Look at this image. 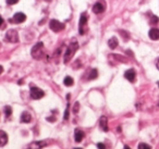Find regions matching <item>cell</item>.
<instances>
[{
  "label": "cell",
  "mask_w": 159,
  "mask_h": 149,
  "mask_svg": "<svg viewBox=\"0 0 159 149\" xmlns=\"http://www.w3.org/2000/svg\"><path fill=\"white\" fill-rule=\"evenodd\" d=\"M78 44L76 42H72L70 45H69V47L66 48V54H64V63H66V64L72 59V57L74 56L75 51L78 50Z\"/></svg>",
  "instance_id": "cell-1"
},
{
  "label": "cell",
  "mask_w": 159,
  "mask_h": 149,
  "mask_svg": "<svg viewBox=\"0 0 159 149\" xmlns=\"http://www.w3.org/2000/svg\"><path fill=\"white\" fill-rule=\"evenodd\" d=\"M32 57L36 59V60H40L42 58H43V54H44V44L42 42H37L35 46L32 48Z\"/></svg>",
  "instance_id": "cell-2"
},
{
  "label": "cell",
  "mask_w": 159,
  "mask_h": 149,
  "mask_svg": "<svg viewBox=\"0 0 159 149\" xmlns=\"http://www.w3.org/2000/svg\"><path fill=\"white\" fill-rule=\"evenodd\" d=\"M87 20H88L87 13H82L81 18H80V22H78V33H80L81 35H84L86 33Z\"/></svg>",
  "instance_id": "cell-3"
},
{
  "label": "cell",
  "mask_w": 159,
  "mask_h": 149,
  "mask_svg": "<svg viewBox=\"0 0 159 149\" xmlns=\"http://www.w3.org/2000/svg\"><path fill=\"white\" fill-rule=\"evenodd\" d=\"M6 40L9 42H19V35L16 30H9L6 33Z\"/></svg>",
  "instance_id": "cell-4"
},
{
  "label": "cell",
  "mask_w": 159,
  "mask_h": 149,
  "mask_svg": "<svg viewBox=\"0 0 159 149\" xmlns=\"http://www.w3.org/2000/svg\"><path fill=\"white\" fill-rule=\"evenodd\" d=\"M49 27H50L51 31L57 33V32H60L62 31V30H64V24L61 23L58 20H51L50 23H49Z\"/></svg>",
  "instance_id": "cell-5"
},
{
  "label": "cell",
  "mask_w": 159,
  "mask_h": 149,
  "mask_svg": "<svg viewBox=\"0 0 159 149\" xmlns=\"http://www.w3.org/2000/svg\"><path fill=\"white\" fill-rule=\"evenodd\" d=\"M44 95H45V93H44L40 88L36 87V86H32L31 87V97L33 99L38 100L40 99V98H43Z\"/></svg>",
  "instance_id": "cell-6"
},
{
  "label": "cell",
  "mask_w": 159,
  "mask_h": 149,
  "mask_svg": "<svg viewBox=\"0 0 159 149\" xmlns=\"http://www.w3.org/2000/svg\"><path fill=\"white\" fill-rule=\"evenodd\" d=\"M106 10V2L105 1H98L94 4L93 7V12L96 13V14H99V13H102V12Z\"/></svg>",
  "instance_id": "cell-7"
},
{
  "label": "cell",
  "mask_w": 159,
  "mask_h": 149,
  "mask_svg": "<svg viewBox=\"0 0 159 149\" xmlns=\"http://www.w3.org/2000/svg\"><path fill=\"white\" fill-rule=\"evenodd\" d=\"M26 20V16L24 14V13H22V12H18V13H16L14 16H13V18H12L10 21L11 22H14V23H23L24 21Z\"/></svg>",
  "instance_id": "cell-8"
},
{
  "label": "cell",
  "mask_w": 159,
  "mask_h": 149,
  "mask_svg": "<svg viewBox=\"0 0 159 149\" xmlns=\"http://www.w3.org/2000/svg\"><path fill=\"white\" fill-rule=\"evenodd\" d=\"M47 146V141H34V143H32L30 144V146L27 147V149H42L43 147Z\"/></svg>",
  "instance_id": "cell-9"
},
{
  "label": "cell",
  "mask_w": 159,
  "mask_h": 149,
  "mask_svg": "<svg viewBox=\"0 0 159 149\" xmlns=\"http://www.w3.org/2000/svg\"><path fill=\"white\" fill-rule=\"evenodd\" d=\"M124 77H125L128 81H130V82H132L133 83L136 78V72L133 69L128 70V71H125V73H124Z\"/></svg>",
  "instance_id": "cell-10"
},
{
  "label": "cell",
  "mask_w": 159,
  "mask_h": 149,
  "mask_svg": "<svg viewBox=\"0 0 159 149\" xmlns=\"http://www.w3.org/2000/svg\"><path fill=\"white\" fill-rule=\"evenodd\" d=\"M8 143V135L4 131H0V147H4Z\"/></svg>",
  "instance_id": "cell-11"
},
{
  "label": "cell",
  "mask_w": 159,
  "mask_h": 149,
  "mask_svg": "<svg viewBox=\"0 0 159 149\" xmlns=\"http://www.w3.org/2000/svg\"><path fill=\"white\" fill-rule=\"evenodd\" d=\"M149 38L153 39V40H158L159 39V30L158 28H151L149 31Z\"/></svg>",
  "instance_id": "cell-12"
},
{
  "label": "cell",
  "mask_w": 159,
  "mask_h": 149,
  "mask_svg": "<svg viewBox=\"0 0 159 149\" xmlns=\"http://www.w3.org/2000/svg\"><path fill=\"white\" fill-rule=\"evenodd\" d=\"M99 125H100V129L102 131L107 132L108 131V120L106 117H101L100 120H99Z\"/></svg>",
  "instance_id": "cell-13"
},
{
  "label": "cell",
  "mask_w": 159,
  "mask_h": 149,
  "mask_svg": "<svg viewBox=\"0 0 159 149\" xmlns=\"http://www.w3.org/2000/svg\"><path fill=\"white\" fill-rule=\"evenodd\" d=\"M32 121V115L27 112V111H24L23 113L21 114V122L22 123H30Z\"/></svg>",
  "instance_id": "cell-14"
},
{
  "label": "cell",
  "mask_w": 159,
  "mask_h": 149,
  "mask_svg": "<svg viewBox=\"0 0 159 149\" xmlns=\"http://www.w3.org/2000/svg\"><path fill=\"white\" fill-rule=\"evenodd\" d=\"M74 138H75V141H78V143L82 141V139L84 138V132L81 130H75V132H74Z\"/></svg>",
  "instance_id": "cell-15"
},
{
  "label": "cell",
  "mask_w": 159,
  "mask_h": 149,
  "mask_svg": "<svg viewBox=\"0 0 159 149\" xmlns=\"http://www.w3.org/2000/svg\"><path fill=\"white\" fill-rule=\"evenodd\" d=\"M118 39L116 38V37H111V38L109 39L108 42V46L111 48V49H116L117 47H118Z\"/></svg>",
  "instance_id": "cell-16"
},
{
  "label": "cell",
  "mask_w": 159,
  "mask_h": 149,
  "mask_svg": "<svg viewBox=\"0 0 159 149\" xmlns=\"http://www.w3.org/2000/svg\"><path fill=\"white\" fill-rule=\"evenodd\" d=\"M98 76V71L96 69H93L90 70V73H89L88 75V80H95V78H97Z\"/></svg>",
  "instance_id": "cell-17"
},
{
  "label": "cell",
  "mask_w": 159,
  "mask_h": 149,
  "mask_svg": "<svg viewBox=\"0 0 159 149\" xmlns=\"http://www.w3.org/2000/svg\"><path fill=\"white\" fill-rule=\"evenodd\" d=\"M63 83H64L66 86H72L74 83V81L71 76H66L64 77V80H63Z\"/></svg>",
  "instance_id": "cell-18"
},
{
  "label": "cell",
  "mask_w": 159,
  "mask_h": 149,
  "mask_svg": "<svg viewBox=\"0 0 159 149\" xmlns=\"http://www.w3.org/2000/svg\"><path fill=\"white\" fill-rule=\"evenodd\" d=\"M159 23V19L158 16H151V24H153V25H156V24Z\"/></svg>",
  "instance_id": "cell-19"
},
{
  "label": "cell",
  "mask_w": 159,
  "mask_h": 149,
  "mask_svg": "<svg viewBox=\"0 0 159 149\" xmlns=\"http://www.w3.org/2000/svg\"><path fill=\"white\" fill-rule=\"evenodd\" d=\"M69 114H70V105L68 103V105H66V112H64V120H68V119H69Z\"/></svg>",
  "instance_id": "cell-20"
},
{
  "label": "cell",
  "mask_w": 159,
  "mask_h": 149,
  "mask_svg": "<svg viewBox=\"0 0 159 149\" xmlns=\"http://www.w3.org/2000/svg\"><path fill=\"white\" fill-rule=\"evenodd\" d=\"M139 149H151V147L147 144H145V143H141L139 145Z\"/></svg>",
  "instance_id": "cell-21"
},
{
  "label": "cell",
  "mask_w": 159,
  "mask_h": 149,
  "mask_svg": "<svg viewBox=\"0 0 159 149\" xmlns=\"http://www.w3.org/2000/svg\"><path fill=\"white\" fill-rule=\"evenodd\" d=\"M4 113H6V115H7V117H10V115H11V113H12L11 107H6V108H4Z\"/></svg>",
  "instance_id": "cell-22"
},
{
  "label": "cell",
  "mask_w": 159,
  "mask_h": 149,
  "mask_svg": "<svg viewBox=\"0 0 159 149\" xmlns=\"http://www.w3.org/2000/svg\"><path fill=\"white\" fill-rule=\"evenodd\" d=\"M78 108H80V103L75 102V105H74V109H73L74 113H78Z\"/></svg>",
  "instance_id": "cell-23"
},
{
  "label": "cell",
  "mask_w": 159,
  "mask_h": 149,
  "mask_svg": "<svg viewBox=\"0 0 159 149\" xmlns=\"http://www.w3.org/2000/svg\"><path fill=\"white\" fill-rule=\"evenodd\" d=\"M18 1H19V0H7V4L12 6V4H16Z\"/></svg>",
  "instance_id": "cell-24"
},
{
  "label": "cell",
  "mask_w": 159,
  "mask_h": 149,
  "mask_svg": "<svg viewBox=\"0 0 159 149\" xmlns=\"http://www.w3.org/2000/svg\"><path fill=\"white\" fill-rule=\"evenodd\" d=\"M97 147L98 149H106V146L102 144V143H98L97 144Z\"/></svg>",
  "instance_id": "cell-25"
},
{
  "label": "cell",
  "mask_w": 159,
  "mask_h": 149,
  "mask_svg": "<svg viewBox=\"0 0 159 149\" xmlns=\"http://www.w3.org/2000/svg\"><path fill=\"white\" fill-rule=\"evenodd\" d=\"M120 33H121V35H122V36H123V37H124V38H125V39H128V38H129V35L126 34V32H124V31H121Z\"/></svg>",
  "instance_id": "cell-26"
},
{
  "label": "cell",
  "mask_w": 159,
  "mask_h": 149,
  "mask_svg": "<svg viewBox=\"0 0 159 149\" xmlns=\"http://www.w3.org/2000/svg\"><path fill=\"white\" fill-rule=\"evenodd\" d=\"M4 19L0 16V28L1 27H4Z\"/></svg>",
  "instance_id": "cell-27"
},
{
  "label": "cell",
  "mask_w": 159,
  "mask_h": 149,
  "mask_svg": "<svg viewBox=\"0 0 159 149\" xmlns=\"http://www.w3.org/2000/svg\"><path fill=\"white\" fill-rule=\"evenodd\" d=\"M4 72V68H2V66H1V65H0V74H1V73Z\"/></svg>",
  "instance_id": "cell-28"
},
{
  "label": "cell",
  "mask_w": 159,
  "mask_h": 149,
  "mask_svg": "<svg viewBox=\"0 0 159 149\" xmlns=\"http://www.w3.org/2000/svg\"><path fill=\"white\" fill-rule=\"evenodd\" d=\"M157 69L159 70V60H158V61H157Z\"/></svg>",
  "instance_id": "cell-29"
},
{
  "label": "cell",
  "mask_w": 159,
  "mask_h": 149,
  "mask_svg": "<svg viewBox=\"0 0 159 149\" xmlns=\"http://www.w3.org/2000/svg\"><path fill=\"white\" fill-rule=\"evenodd\" d=\"M124 149H131V148H130L129 146H125V147H124Z\"/></svg>",
  "instance_id": "cell-30"
},
{
  "label": "cell",
  "mask_w": 159,
  "mask_h": 149,
  "mask_svg": "<svg viewBox=\"0 0 159 149\" xmlns=\"http://www.w3.org/2000/svg\"><path fill=\"white\" fill-rule=\"evenodd\" d=\"M74 149H82V148H74Z\"/></svg>",
  "instance_id": "cell-31"
},
{
  "label": "cell",
  "mask_w": 159,
  "mask_h": 149,
  "mask_svg": "<svg viewBox=\"0 0 159 149\" xmlns=\"http://www.w3.org/2000/svg\"><path fill=\"white\" fill-rule=\"evenodd\" d=\"M158 86H159V83H158Z\"/></svg>",
  "instance_id": "cell-32"
},
{
  "label": "cell",
  "mask_w": 159,
  "mask_h": 149,
  "mask_svg": "<svg viewBox=\"0 0 159 149\" xmlns=\"http://www.w3.org/2000/svg\"><path fill=\"white\" fill-rule=\"evenodd\" d=\"M158 105H159V103H158Z\"/></svg>",
  "instance_id": "cell-33"
}]
</instances>
